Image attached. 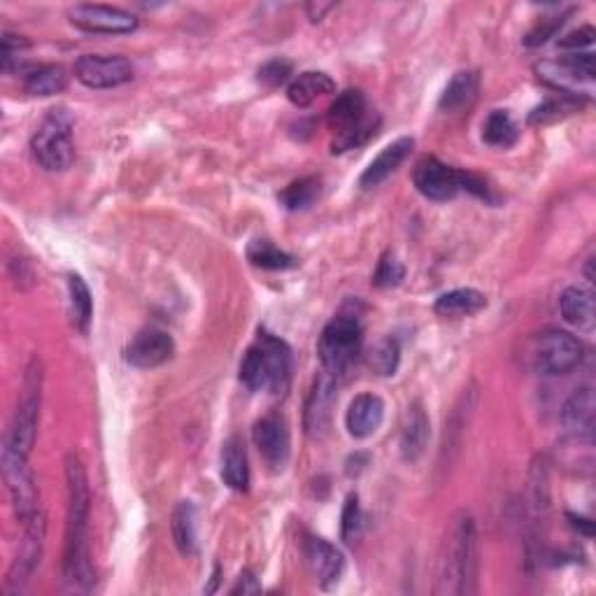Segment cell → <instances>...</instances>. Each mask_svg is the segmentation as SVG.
<instances>
[{
  "label": "cell",
  "mask_w": 596,
  "mask_h": 596,
  "mask_svg": "<svg viewBox=\"0 0 596 596\" xmlns=\"http://www.w3.org/2000/svg\"><path fill=\"white\" fill-rule=\"evenodd\" d=\"M531 366L543 375H566L583 361V345L571 333L545 329L529 343Z\"/></svg>",
  "instance_id": "ba28073f"
},
{
  "label": "cell",
  "mask_w": 596,
  "mask_h": 596,
  "mask_svg": "<svg viewBox=\"0 0 596 596\" xmlns=\"http://www.w3.org/2000/svg\"><path fill=\"white\" fill-rule=\"evenodd\" d=\"M592 42H594V28L585 26V28H580V31H573V33L566 35V38L559 40V47L571 49L573 54H578L580 49L592 47Z\"/></svg>",
  "instance_id": "b9f144b4"
},
{
  "label": "cell",
  "mask_w": 596,
  "mask_h": 596,
  "mask_svg": "<svg viewBox=\"0 0 596 596\" xmlns=\"http://www.w3.org/2000/svg\"><path fill=\"white\" fill-rule=\"evenodd\" d=\"M536 73L538 80L555 89L559 96L580 101L583 96H590L594 84V54L578 52L562 61H541L536 66Z\"/></svg>",
  "instance_id": "9c48e42d"
},
{
  "label": "cell",
  "mask_w": 596,
  "mask_h": 596,
  "mask_svg": "<svg viewBox=\"0 0 596 596\" xmlns=\"http://www.w3.org/2000/svg\"><path fill=\"white\" fill-rule=\"evenodd\" d=\"M68 17L70 24L87 33L122 35L138 28V19L131 12L110 5H75Z\"/></svg>",
  "instance_id": "7c38bea8"
},
{
  "label": "cell",
  "mask_w": 596,
  "mask_h": 596,
  "mask_svg": "<svg viewBox=\"0 0 596 596\" xmlns=\"http://www.w3.org/2000/svg\"><path fill=\"white\" fill-rule=\"evenodd\" d=\"M361 529H364V515H361L359 496L350 494L343 508V527H340V531H343V541L354 543L359 538Z\"/></svg>",
  "instance_id": "74e56055"
},
{
  "label": "cell",
  "mask_w": 596,
  "mask_h": 596,
  "mask_svg": "<svg viewBox=\"0 0 596 596\" xmlns=\"http://www.w3.org/2000/svg\"><path fill=\"white\" fill-rule=\"evenodd\" d=\"M261 590L257 576L252 571H243L238 576V583L231 587V594H257Z\"/></svg>",
  "instance_id": "7bdbcfd3"
},
{
  "label": "cell",
  "mask_w": 596,
  "mask_h": 596,
  "mask_svg": "<svg viewBox=\"0 0 596 596\" xmlns=\"http://www.w3.org/2000/svg\"><path fill=\"white\" fill-rule=\"evenodd\" d=\"M45 531V513H38L31 522L24 524V541H21L19 555L14 559L10 576H7V592H19L21 585L28 583V578L38 569L42 548H45Z\"/></svg>",
  "instance_id": "5bb4252c"
},
{
  "label": "cell",
  "mask_w": 596,
  "mask_h": 596,
  "mask_svg": "<svg viewBox=\"0 0 596 596\" xmlns=\"http://www.w3.org/2000/svg\"><path fill=\"white\" fill-rule=\"evenodd\" d=\"M40 396H42V364L38 357H33L31 364L26 368L24 385H21V399L17 403V410H14L10 434L5 438V443L24 454V457L31 454L35 434H38Z\"/></svg>",
  "instance_id": "52a82bcc"
},
{
  "label": "cell",
  "mask_w": 596,
  "mask_h": 596,
  "mask_svg": "<svg viewBox=\"0 0 596 596\" xmlns=\"http://www.w3.org/2000/svg\"><path fill=\"white\" fill-rule=\"evenodd\" d=\"M173 354H175L173 338H170L166 331L154 329V326L140 331L138 336L131 340L129 347H126V361L136 368L163 366L166 361L173 359Z\"/></svg>",
  "instance_id": "e0dca14e"
},
{
  "label": "cell",
  "mask_w": 596,
  "mask_h": 596,
  "mask_svg": "<svg viewBox=\"0 0 596 596\" xmlns=\"http://www.w3.org/2000/svg\"><path fill=\"white\" fill-rule=\"evenodd\" d=\"M240 380L252 392L268 389L271 394H285L292 380V350L285 340L259 331L257 343L240 361Z\"/></svg>",
  "instance_id": "3957f363"
},
{
  "label": "cell",
  "mask_w": 596,
  "mask_h": 596,
  "mask_svg": "<svg viewBox=\"0 0 596 596\" xmlns=\"http://www.w3.org/2000/svg\"><path fill=\"white\" fill-rule=\"evenodd\" d=\"M68 87V73L61 66H40L26 75L24 89L31 96H54Z\"/></svg>",
  "instance_id": "f1b7e54d"
},
{
  "label": "cell",
  "mask_w": 596,
  "mask_h": 596,
  "mask_svg": "<svg viewBox=\"0 0 596 596\" xmlns=\"http://www.w3.org/2000/svg\"><path fill=\"white\" fill-rule=\"evenodd\" d=\"M252 438L271 471H282L289 459V429L285 417L278 413L266 415L264 420L254 424Z\"/></svg>",
  "instance_id": "2e32d148"
},
{
  "label": "cell",
  "mask_w": 596,
  "mask_h": 596,
  "mask_svg": "<svg viewBox=\"0 0 596 596\" xmlns=\"http://www.w3.org/2000/svg\"><path fill=\"white\" fill-rule=\"evenodd\" d=\"M24 454L14 450L10 445H3V478L7 485V492H10L14 515L21 524L31 522L35 515L42 513L38 487H35L33 473L26 464Z\"/></svg>",
  "instance_id": "30bf717a"
},
{
  "label": "cell",
  "mask_w": 596,
  "mask_h": 596,
  "mask_svg": "<svg viewBox=\"0 0 596 596\" xmlns=\"http://www.w3.org/2000/svg\"><path fill=\"white\" fill-rule=\"evenodd\" d=\"M73 73L89 89H115L133 80V66L124 56L84 54L75 61Z\"/></svg>",
  "instance_id": "8fae6325"
},
{
  "label": "cell",
  "mask_w": 596,
  "mask_h": 596,
  "mask_svg": "<svg viewBox=\"0 0 596 596\" xmlns=\"http://www.w3.org/2000/svg\"><path fill=\"white\" fill-rule=\"evenodd\" d=\"M480 91V75L475 70H461L447 84L438 108L443 112H461L471 108Z\"/></svg>",
  "instance_id": "603a6c76"
},
{
  "label": "cell",
  "mask_w": 596,
  "mask_h": 596,
  "mask_svg": "<svg viewBox=\"0 0 596 596\" xmlns=\"http://www.w3.org/2000/svg\"><path fill=\"white\" fill-rule=\"evenodd\" d=\"M329 129L333 131V152L361 147L380 129V117L368 110L366 98L359 89H347L331 103L326 115Z\"/></svg>",
  "instance_id": "277c9868"
},
{
  "label": "cell",
  "mask_w": 596,
  "mask_h": 596,
  "mask_svg": "<svg viewBox=\"0 0 596 596\" xmlns=\"http://www.w3.org/2000/svg\"><path fill=\"white\" fill-rule=\"evenodd\" d=\"M401 361V345L396 338H385L368 354V364L378 375H394Z\"/></svg>",
  "instance_id": "e575fe53"
},
{
  "label": "cell",
  "mask_w": 596,
  "mask_h": 596,
  "mask_svg": "<svg viewBox=\"0 0 596 596\" xmlns=\"http://www.w3.org/2000/svg\"><path fill=\"white\" fill-rule=\"evenodd\" d=\"M592 266H594V257H590V261H587V268H585L587 280H590V282H594V271H592Z\"/></svg>",
  "instance_id": "f6af8a7d"
},
{
  "label": "cell",
  "mask_w": 596,
  "mask_h": 596,
  "mask_svg": "<svg viewBox=\"0 0 596 596\" xmlns=\"http://www.w3.org/2000/svg\"><path fill=\"white\" fill-rule=\"evenodd\" d=\"M222 478L236 492H247L250 487V466H247L245 443L231 436L222 450Z\"/></svg>",
  "instance_id": "cb8c5ba5"
},
{
  "label": "cell",
  "mask_w": 596,
  "mask_h": 596,
  "mask_svg": "<svg viewBox=\"0 0 596 596\" xmlns=\"http://www.w3.org/2000/svg\"><path fill=\"white\" fill-rule=\"evenodd\" d=\"M66 492H68V517H66V548H63V578L77 590H89L94 583V569L89 562V480L82 459L75 452L66 457Z\"/></svg>",
  "instance_id": "6da1fadb"
},
{
  "label": "cell",
  "mask_w": 596,
  "mask_h": 596,
  "mask_svg": "<svg viewBox=\"0 0 596 596\" xmlns=\"http://www.w3.org/2000/svg\"><path fill=\"white\" fill-rule=\"evenodd\" d=\"M569 14H555V17H543L538 24L531 28L527 33V38H524V45L527 47H538V45H545L550 38H555V33L559 28L564 26V21Z\"/></svg>",
  "instance_id": "f35d334b"
},
{
  "label": "cell",
  "mask_w": 596,
  "mask_h": 596,
  "mask_svg": "<svg viewBox=\"0 0 596 596\" xmlns=\"http://www.w3.org/2000/svg\"><path fill=\"white\" fill-rule=\"evenodd\" d=\"M413 145H415L413 138H399L396 143L382 149V152L371 161V166L364 170V175H361L359 180L361 187L371 189V187H378L380 182H385L387 177L392 175L403 161H406V156L410 154Z\"/></svg>",
  "instance_id": "7402d4cb"
},
{
  "label": "cell",
  "mask_w": 596,
  "mask_h": 596,
  "mask_svg": "<svg viewBox=\"0 0 596 596\" xmlns=\"http://www.w3.org/2000/svg\"><path fill=\"white\" fill-rule=\"evenodd\" d=\"M557 447L564 452H571V457H562L564 466L576 468L580 475L594 471V438H592V434H573Z\"/></svg>",
  "instance_id": "1f68e13d"
},
{
  "label": "cell",
  "mask_w": 596,
  "mask_h": 596,
  "mask_svg": "<svg viewBox=\"0 0 596 596\" xmlns=\"http://www.w3.org/2000/svg\"><path fill=\"white\" fill-rule=\"evenodd\" d=\"M403 275H406V268L401 266V261L394 257L392 252L382 254V259L378 261V268L373 273V285L380 289H389L401 285Z\"/></svg>",
  "instance_id": "8d00e7d4"
},
{
  "label": "cell",
  "mask_w": 596,
  "mask_h": 596,
  "mask_svg": "<svg viewBox=\"0 0 596 596\" xmlns=\"http://www.w3.org/2000/svg\"><path fill=\"white\" fill-rule=\"evenodd\" d=\"M170 531H173V541L177 550L184 557H191L196 552V508L191 501H182L175 508L173 522H170Z\"/></svg>",
  "instance_id": "83f0119b"
},
{
  "label": "cell",
  "mask_w": 596,
  "mask_h": 596,
  "mask_svg": "<svg viewBox=\"0 0 596 596\" xmlns=\"http://www.w3.org/2000/svg\"><path fill=\"white\" fill-rule=\"evenodd\" d=\"M559 310L566 322L587 329L594 324V294L585 287L564 289L562 298H559Z\"/></svg>",
  "instance_id": "4316f807"
},
{
  "label": "cell",
  "mask_w": 596,
  "mask_h": 596,
  "mask_svg": "<svg viewBox=\"0 0 596 596\" xmlns=\"http://www.w3.org/2000/svg\"><path fill=\"white\" fill-rule=\"evenodd\" d=\"M333 5H308V12H310V19L312 21H319L322 19L324 12H329Z\"/></svg>",
  "instance_id": "ee69618b"
},
{
  "label": "cell",
  "mask_w": 596,
  "mask_h": 596,
  "mask_svg": "<svg viewBox=\"0 0 596 596\" xmlns=\"http://www.w3.org/2000/svg\"><path fill=\"white\" fill-rule=\"evenodd\" d=\"M305 562L310 566V573L324 590H331L333 585H338V580L343 578L345 571V557L336 545H331L324 538L310 536L303 545Z\"/></svg>",
  "instance_id": "ac0fdd59"
},
{
  "label": "cell",
  "mask_w": 596,
  "mask_h": 596,
  "mask_svg": "<svg viewBox=\"0 0 596 596\" xmlns=\"http://www.w3.org/2000/svg\"><path fill=\"white\" fill-rule=\"evenodd\" d=\"M333 406H336V378L331 373L322 371L315 378L308 401H305L303 427L310 438H322L331 427Z\"/></svg>",
  "instance_id": "9a60e30c"
},
{
  "label": "cell",
  "mask_w": 596,
  "mask_h": 596,
  "mask_svg": "<svg viewBox=\"0 0 596 596\" xmlns=\"http://www.w3.org/2000/svg\"><path fill=\"white\" fill-rule=\"evenodd\" d=\"M429 434L431 431H429L427 410H424L420 401L410 403L401 422V438H399L401 457L410 461V464L420 459L429 445Z\"/></svg>",
  "instance_id": "d6986e66"
},
{
  "label": "cell",
  "mask_w": 596,
  "mask_h": 596,
  "mask_svg": "<svg viewBox=\"0 0 596 596\" xmlns=\"http://www.w3.org/2000/svg\"><path fill=\"white\" fill-rule=\"evenodd\" d=\"M487 305L485 294H480L478 289H454V292H447L438 298L434 310L436 315L447 317V319H459V317H471L475 312H480Z\"/></svg>",
  "instance_id": "484cf974"
},
{
  "label": "cell",
  "mask_w": 596,
  "mask_h": 596,
  "mask_svg": "<svg viewBox=\"0 0 596 596\" xmlns=\"http://www.w3.org/2000/svg\"><path fill=\"white\" fill-rule=\"evenodd\" d=\"M319 194H322V180L319 177H301V180L292 182L282 191L280 203L292 212L308 210L317 201Z\"/></svg>",
  "instance_id": "836d02e7"
},
{
  "label": "cell",
  "mask_w": 596,
  "mask_h": 596,
  "mask_svg": "<svg viewBox=\"0 0 596 596\" xmlns=\"http://www.w3.org/2000/svg\"><path fill=\"white\" fill-rule=\"evenodd\" d=\"M247 259L257 268H264V271H289V268L296 266V259L292 254L282 252L271 240H254L247 247Z\"/></svg>",
  "instance_id": "4dcf8cb0"
},
{
  "label": "cell",
  "mask_w": 596,
  "mask_h": 596,
  "mask_svg": "<svg viewBox=\"0 0 596 596\" xmlns=\"http://www.w3.org/2000/svg\"><path fill=\"white\" fill-rule=\"evenodd\" d=\"M364 343V329L354 315H340L331 319L319 338V361L322 371L331 373L333 378L343 375L354 361H357Z\"/></svg>",
  "instance_id": "8992f818"
},
{
  "label": "cell",
  "mask_w": 596,
  "mask_h": 596,
  "mask_svg": "<svg viewBox=\"0 0 596 596\" xmlns=\"http://www.w3.org/2000/svg\"><path fill=\"white\" fill-rule=\"evenodd\" d=\"M520 136L508 110H492L482 124V140L492 147H510Z\"/></svg>",
  "instance_id": "f546056e"
},
{
  "label": "cell",
  "mask_w": 596,
  "mask_h": 596,
  "mask_svg": "<svg viewBox=\"0 0 596 596\" xmlns=\"http://www.w3.org/2000/svg\"><path fill=\"white\" fill-rule=\"evenodd\" d=\"M382 420H385V403L375 394H359L350 403L345 415L347 431L354 438H368L375 434L380 429Z\"/></svg>",
  "instance_id": "ffe728a7"
},
{
  "label": "cell",
  "mask_w": 596,
  "mask_h": 596,
  "mask_svg": "<svg viewBox=\"0 0 596 596\" xmlns=\"http://www.w3.org/2000/svg\"><path fill=\"white\" fill-rule=\"evenodd\" d=\"M596 401L592 387H580L566 399L562 408V424L571 434H594Z\"/></svg>",
  "instance_id": "44dd1931"
},
{
  "label": "cell",
  "mask_w": 596,
  "mask_h": 596,
  "mask_svg": "<svg viewBox=\"0 0 596 596\" xmlns=\"http://www.w3.org/2000/svg\"><path fill=\"white\" fill-rule=\"evenodd\" d=\"M580 108V101L576 98H569V96H559V98H550V101H545L543 105H538V108L529 115V124H552V122H559V119H564L566 115H571V112H576Z\"/></svg>",
  "instance_id": "d590c367"
},
{
  "label": "cell",
  "mask_w": 596,
  "mask_h": 596,
  "mask_svg": "<svg viewBox=\"0 0 596 596\" xmlns=\"http://www.w3.org/2000/svg\"><path fill=\"white\" fill-rule=\"evenodd\" d=\"M31 149L35 161L45 170H66L75 161L73 145V117L66 110H52L42 119V124L35 131L31 140Z\"/></svg>",
  "instance_id": "5b68a950"
},
{
  "label": "cell",
  "mask_w": 596,
  "mask_h": 596,
  "mask_svg": "<svg viewBox=\"0 0 596 596\" xmlns=\"http://www.w3.org/2000/svg\"><path fill=\"white\" fill-rule=\"evenodd\" d=\"M531 501H534V508L538 510H545L550 503L548 468H545L543 461H536L534 468H531Z\"/></svg>",
  "instance_id": "ab89813d"
},
{
  "label": "cell",
  "mask_w": 596,
  "mask_h": 596,
  "mask_svg": "<svg viewBox=\"0 0 596 596\" xmlns=\"http://www.w3.org/2000/svg\"><path fill=\"white\" fill-rule=\"evenodd\" d=\"M413 182L424 198L445 203L452 201L461 191V170L445 166L443 161L434 159V156H424L415 166Z\"/></svg>",
  "instance_id": "4fadbf2b"
},
{
  "label": "cell",
  "mask_w": 596,
  "mask_h": 596,
  "mask_svg": "<svg viewBox=\"0 0 596 596\" xmlns=\"http://www.w3.org/2000/svg\"><path fill=\"white\" fill-rule=\"evenodd\" d=\"M68 292H70V312H73V324L82 333H87L91 315H94V298L80 275H68Z\"/></svg>",
  "instance_id": "d6a6232c"
},
{
  "label": "cell",
  "mask_w": 596,
  "mask_h": 596,
  "mask_svg": "<svg viewBox=\"0 0 596 596\" xmlns=\"http://www.w3.org/2000/svg\"><path fill=\"white\" fill-rule=\"evenodd\" d=\"M333 91H336V82H333L329 75L308 70V73H301L296 80H292L287 89V98L296 108H308L317 98L333 94Z\"/></svg>",
  "instance_id": "d4e9b609"
},
{
  "label": "cell",
  "mask_w": 596,
  "mask_h": 596,
  "mask_svg": "<svg viewBox=\"0 0 596 596\" xmlns=\"http://www.w3.org/2000/svg\"><path fill=\"white\" fill-rule=\"evenodd\" d=\"M292 63L285 61V59H273L264 63V66L259 68V82L264 84L268 89H275L280 87V84H285L289 77H292Z\"/></svg>",
  "instance_id": "60d3db41"
},
{
  "label": "cell",
  "mask_w": 596,
  "mask_h": 596,
  "mask_svg": "<svg viewBox=\"0 0 596 596\" xmlns=\"http://www.w3.org/2000/svg\"><path fill=\"white\" fill-rule=\"evenodd\" d=\"M478 592V531L471 513L459 510L447 531L436 594L471 596Z\"/></svg>",
  "instance_id": "7a4b0ae2"
}]
</instances>
